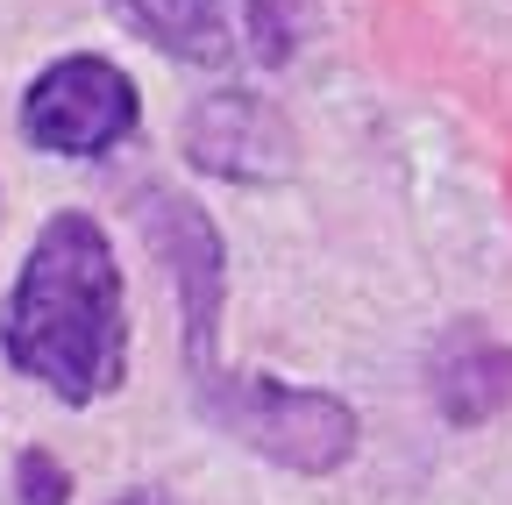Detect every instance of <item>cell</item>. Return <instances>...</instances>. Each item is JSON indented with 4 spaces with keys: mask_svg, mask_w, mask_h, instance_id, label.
Returning <instances> with one entry per match:
<instances>
[{
    "mask_svg": "<svg viewBox=\"0 0 512 505\" xmlns=\"http://www.w3.org/2000/svg\"><path fill=\"white\" fill-rule=\"evenodd\" d=\"M136 221L150 257L164 264V285L178 299V370L185 399L221 441L264 456L299 477H328L356 456V406L320 392V385H278L271 370H228L221 363V306H228V242L200 200L171 193V185H143Z\"/></svg>",
    "mask_w": 512,
    "mask_h": 505,
    "instance_id": "obj_1",
    "label": "cell"
},
{
    "mask_svg": "<svg viewBox=\"0 0 512 505\" xmlns=\"http://www.w3.org/2000/svg\"><path fill=\"white\" fill-rule=\"evenodd\" d=\"M0 356L57 406H100L128 385V285L100 214L57 207L36 228L0 299Z\"/></svg>",
    "mask_w": 512,
    "mask_h": 505,
    "instance_id": "obj_2",
    "label": "cell"
},
{
    "mask_svg": "<svg viewBox=\"0 0 512 505\" xmlns=\"http://www.w3.org/2000/svg\"><path fill=\"white\" fill-rule=\"evenodd\" d=\"M107 15L200 72H278L313 36V0H107Z\"/></svg>",
    "mask_w": 512,
    "mask_h": 505,
    "instance_id": "obj_3",
    "label": "cell"
},
{
    "mask_svg": "<svg viewBox=\"0 0 512 505\" xmlns=\"http://www.w3.org/2000/svg\"><path fill=\"white\" fill-rule=\"evenodd\" d=\"M143 129V93L114 57L72 50L22 86V143L43 157H107Z\"/></svg>",
    "mask_w": 512,
    "mask_h": 505,
    "instance_id": "obj_4",
    "label": "cell"
},
{
    "mask_svg": "<svg viewBox=\"0 0 512 505\" xmlns=\"http://www.w3.org/2000/svg\"><path fill=\"white\" fill-rule=\"evenodd\" d=\"M185 157L228 185H271L292 171V136L271 100L256 93H207L185 114Z\"/></svg>",
    "mask_w": 512,
    "mask_h": 505,
    "instance_id": "obj_5",
    "label": "cell"
},
{
    "mask_svg": "<svg viewBox=\"0 0 512 505\" xmlns=\"http://www.w3.org/2000/svg\"><path fill=\"white\" fill-rule=\"evenodd\" d=\"M434 406L456 427H477L498 406H512V342H498L491 328L463 321L434 349Z\"/></svg>",
    "mask_w": 512,
    "mask_h": 505,
    "instance_id": "obj_6",
    "label": "cell"
},
{
    "mask_svg": "<svg viewBox=\"0 0 512 505\" xmlns=\"http://www.w3.org/2000/svg\"><path fill=\"white\" fill-rule=\"evenodd\" d=\"M15 498L22 505H64L72 498V470H64L50 449H22L15 456Z\"/></svg>",
    "mask_w": 512,
    "mask_h": 505,
    "instance_id": "obj_7",
    "label": "cell"
},
{
    "mask_svg": "<svg viewBox=\"0 0 512 505\" xmlns=\"http://www.w3.org/2000/svg\"><path fill=\"white\" fill-rule=\"evenodd\" d=\"M114 505H178V498H164V491H157V484H136V491H121V498H114Z\"/></svg>",
    "mask_w": 512,
    "mask_h": 505,
    "instance_id": "obj_8",
    "label": "cell"
}]
</instances>
